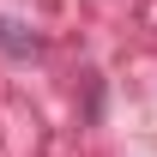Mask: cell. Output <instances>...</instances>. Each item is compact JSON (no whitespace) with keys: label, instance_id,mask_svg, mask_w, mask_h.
Wrapping results in <instances>:
<instances>
[{"label":"cell","instance_id":"1","mask_svg":"<svg viewBox=\"0 0 157 157\" xmlns=\"http://www.w3.org/2000/svg\"><path fill=\"white\" fill-rule=\"evenodd\" d=\"M85 121H103V78H85Z\"/></svg>","mask_w":157,"mask_h":157},{"label":"cell","instance_id":"2","mask_svg":"<svg viewBox=\"0 0 157 157\" xmlns=\"http://www.w3.org/2000/svg\"><path fill=\"white\" fill-rule=\"evenodd\" d=\"M0 48H12V55H30L36 42H24V36H18V24H12V18H0Z\"/></svg>","mask_w":157,"mask_h":157}]
</instances>
